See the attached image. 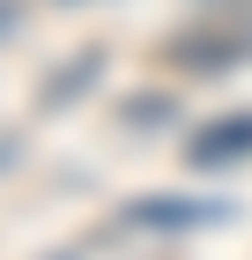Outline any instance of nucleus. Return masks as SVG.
<instances>
[{
  "label": "nucleus",
  "instance_id": "1",
  "mask_svg": "<svg viewBox=\"0 0 252 260\" xmlns=\"http://www.w3.org/2000/svg\"><path fill=\"white\" fill-rule=\"evenodd\" d=\"M156 238L163 231H141L134 216H119V223H97V231L67 238L52 260H156Z\"/></svg>",
  "mask_w": 252,
  "mask_h": 260
},
{
  "label": "nucleus",
  "instance_id": "2",
  "mask_svg": "<svg viewBox=\"0 0 252 260\" xmlns=\"http://www.w3.org/2000/svg\"><path fill=\"white\" fill-rule=\"evenodd\" d=\"M223 156H252V119H237V126H215V134H200L193 141V164H223Z\"/></svg>",
  "mask_w": 252,
  "mask_h": 260
}]
</instances>
